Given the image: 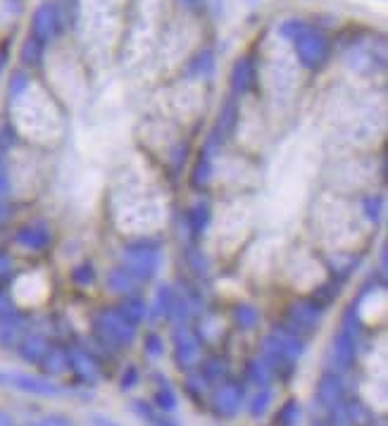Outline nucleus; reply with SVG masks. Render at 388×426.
I'll return each mask as SVG.
<instances>
[{
	"mask_svg": "<svg viewBox=\"0 0 388 426\" xmlns=\"http://www.w3.org/2000/svg\"><path fill=\"white\" fill-rule=\"evenodd\" d=\"M222 322L217 320V317H205V320L200 322V331L195 336L203 338V341H215L217 336L222 334Z\"/></svg>",
	"mask_w": 388,
	"mask_h": 426,
	"instance_id": "39",
	"label": "nucleus"
},
{
	"mask_svg": "<svg viewBox=\"0 0 388 426\" xmlns=\"http://www.w3.org/2000/svg\"><path fill=\"white\" fill-rule=\"evenodd\" d=\"M329 412V424L331 426H350V419H348V412H345V403L336 405V408L326 410Z\"/></svg>",
	"mask_w": 388,
	"mask_h": 426,
	"instance_id": "46",
	"label": "nucleus"
},
{
	"mask_svg": "<svg viewBox=\"0 0 388 426\" xmlns=\"http://www.w3.org/2000/svg\"><path fill=\"white\" fill-rule=\"evenodd\" d=\"M41 367L48 376H63L67 371L72 369V362H70V350L67 348H60V346H48L43 360L38 362Z\"/></svg>",
	"mask_w": 388,
	"mask_h": 426,
	"instance_id": "16",
	"label": "nucleus"
},
{
	"mask_svg": "<svg viewBox=\"0 0 388 426\" xmlns=\"http://www.w3.org/2000/svg\"><path fill=\"white\" fill-rule=\"evenodd\" d=\"M119 312L124 315L129 322H134L136 327H139L141 322L148 320V305H146V300H143V297H139V295H134V293H129L124 297V302H122Z\"/></svg>",
	"mask_w": 388,
	"mask_h": 426,
	"instance_id": "25",
	"label": "nucleus"
},
{
	"mask_svg": "<svg viewBox=\"0 0 388 426\" xmlns=\"http://www.w3.org/2000/svg\"><path fill=\"white\" fill-rule=\"evenodd\" d=\"M36 426H72V419L65 415H45Z\"/></svg>",
	"mask_w": 388,
	"mask_h": 426,
	"instance_id": "47",
	"label": "nucleus"
},
{
	"mask_svg": "<svg viewBox=\"0 0 388 426\" xmlns=\"http://www.w3.org/2000/svg\"><path fill=\"white\" fill-rule=\"evenodd\" d=\"M303 26H305L303 19H286V22L279 26V33H281L286 40H293L298 33L303 31Z\"/></svg>",
	"mask_w": 388,
	"mask_h": 426,
	"instance_id": "44",
	"label": "nucleus"
},
{
	"mask_svg": "<svg viewBox=\"0 0 388 426\" xmlns=\"http://www.w3.org/2000/svg\"><path fill=\"white\" fill-rule=\"evenodd\" d=\"M186 222H188V226L193 229L195 234L205 231V226H208V222H210V207H208V202H203V200L195 202V205L188 209Z\"/></svg>",
	"mask_w": 388,
	"mask_h": 426,
	"instance_id": "35",
	"label": "nucleus"
},
{
	"mask_svg": "<svg viewBox=\"0 0 388 426\" xmlns=\"http://www.w3.org/2000/svg\"><path fill=\"white\" fill-rule=\"evenodd\" d=\"M5 62H8V53L0 50V74H3V70H5Z\"/></svg>",
	"mask_w": 388,
	"mask_h": 426,
	"instance_id": "56",
	"label": "nucleus"
},
{
	"mask_svg": "<svg viewBox=\"0 0 388 426\" xmlns=\"http://www.w3.org/2000/svg\"><path fill=\"white\" fill-rule=\"evenodd\" d=\"M24 426H36V424H24Z\"/></svg>",
	"mask_w": 388,
	"mask_h": 426,
	"instance_id": "58",
	"label": "nucleus"
},
{
	"mask_svg": "<svg viewBox=\"0 0 388 426\" xmlns=\"http://www.w3.org/2000/svg\"><path fill=\"white\" fill-rule=\"evenodd\" d=\"M139 381H141L139 369H136L134 364H129V367L124 369V374H122V378H119V388L122 390H131V388L139 386Z\"/></svg>",
	"mask_w": 388,
	"mask_h": 426,
	"instance_id": "45",
	"label": "nucleus"
},
{
	"mask_svg": "<svg viewBox=\"0 0 388 426\" xmlns=\"http://www.w3.org/2000/svg\"><path fill=\"white\" fill-rule=\"evenodd\" d=\"M250 209L241 202H231L229 207H224L220 222H217V241L222 248L234 250L238 243L243 241V236L250 231Z\"/></svg>",
	"mask_w": 388,
	"mask_h": 426,
	"instance_id": "3",
	"label": "nucleus"
},
{
	"mask_svg": "<svg viewBox=\"0 0 388 426\" xmlns=\"http://www.w3.org/2000/svg\"><path fill=\"white\" fill-rule=\"evenodd\" d=\"M8 212H10V207H8V198H3V195H0V224H3V222L8 219Z\"/></svg>",
	"mask_w": 388,
	"mask_h": 426,
	"instance_id": "53",
	"label": "nucleus"
},
{
	"mask_svg": "<svg viewBox=\"0 0 388 426\" xmlns=\"http://www.w3.org/2000/svg\"><path fill=\"white\" fill-rule=\"evenodd\" d=\"M200 374L208 378V381H222L224 374H227V360L222 357H210V360L203 362Z\"/></svg>",
	"mask_w": 388,
	"mask_h": 426,
	"instance_id": "37",
	"label": "nucleus"
},
{
	"mask_svg": "<svg viewBox=\"0 0 388 426\" xmlns=\"http://www.w3.org/2000/svg\"><path fill=\"white\" fill-rule=\"evenodd\" d=\"M190 265H193L195 274H208V269H210V262L203 258V253H193V255H190Z\"/></svg>",
	"mask_w": 388,
	"mask_h": 426,
	"instance_id": "48",
	"label": "nucleus"
},
{
	"mask_svg": "<svg viewBox=\"0 0 388 426\" xmlns=\"http://www.w3.org/2000/svg\"><path fill=\"white\" fill-rule=\"evenodd\" d=\"M122 262H124L126 272L134 276V281H148L160 272L162 253L158 248H136L126 250Z\"/></svg>",
	"mask_w": 388,
	"mask_h": 426,
	"instance_id": "6",
	"label": "nucleus"
},
{
	"mask_svg": "<svg viewBox=\"0 0 388 426\" xmlns=\"http://www.w3.org/2000/svg\"><path fill=\"white\" fill-rule=\"evenodd\" d=\"M10 312H15V310H12V302L5 295H0V320H3V317H8Z\"/></svg>",
	"mask_w": 388,
	"mask_h": 426,
	"instance_id": "51",
	"label": "nucleus"
},
{
	"mask_svg": "<svg viewBox=\"0 0 388 426\" xmlns=\"http://www.w3.org/2000/svg\"><path fill=\"white\" fill-rule=\"evenodd\" d=\"M217 70V62H215V53L212 50H200L198 55L188 62V70L186 74L190 79H198V81H205L215 74Z\"/></svg>",
	"mask_w": 388,
	"mask_h": 426,
	"instance_id": "22",
	"label": "nucleus"
},
{
	"mask_svg": "<svg viewBox=\"0 0 388 426\" xmlns=\"http://www.w3.org/2000/svg\"><path fill=\"white\" fill-rule=\"evenodd\" d=\"M262 357L267 362H271L274 367H279V364H284V346H281V338H279V334L274 331V334L264 336L262 338Z\"/></svg>",
	"mask_w": 388,
	"mask_h": 426,
	"instance_id": "31",
	"label": "nucleus"
},
{
	"mask_svg": "<svg viewBox=\"0 0 388 426\" xmlns=\"http://www.w3.org/2000/svg\"><path fill=\"white\" fill-rule=\"evenodd\" d=\"M324 310L317 300H298L289 310V331L301 336L303 331H315L322 322Z\"/></svg>",
	"mask_w": 388,
	"mask_h": 426,
	"instance_id": "9",
	"label": "nucleus"
},
{
	"mask_svg": "<svg viewBox=\"0 0 388 426\" xmlns=\"http://www.w3.org/2000/svg\"><path fill=\"white\" fill-rule=\"evenodd\" d=\"M43 48L45 43H41L38 38L29 36L22 43V50H19V60H22V65L26 67H36L41 65V60H43Z\"/></svg>",
	"mask_w": 388,
	"mask_h": 426,
	"instance_id": "32",
	"label": "nucleus"
},
{
	"mask_svg": "<svg viewBox=\"0 0 388 426\" xmlns=\"http://www.w3.org/2000/svg\"><path fill=\"white\" fill-rule=\"evenodd\" d=\"M274 374H276V367L264 360V357H253V360L248 362V378L257 388L269 386V383L274 381Z\"/></svg>",
	"mask_w": 388,
	"mask_h": 426,
	"instance_id": "23",
	"label": "nucleus"
},
{
	"mask_svg": "<svg viewBox=\"0 0 388 426\" xmlns=\"http://www.w3.org/2000/svg\"><path fill=\"white\" fill-rule=\"evenodd\" d=\"M48 290H50V283H48L45 274L26 272L22 276H17L15 286H12V295H15L17 305L33 307V305H41V302L45 300Z\"/></svg>",
	"mask_w": 388,
	"mask_h": 426,
	"instance_id": "7",
	"label": "nucleus"
},
{
	"mask_svg": "<svg viewBox=\"0 0 388 426\" xmlns=\"http://www.w3.org/2000/svg\"><path fill=\"white\" fill-rule=\"evenodd\" d=\"M174 297H176V293L172 290V286H160L158 293H155L153 305L148 307V317H151V320L169 317V310H172V305H174Z\"/></svg>",
	"mask_w": 388,
	"mask_h": 426,
	"instance_id": "24",
	"label": "nucleus"
},
{
	"mask_svg": "<svg viewBox=\"0 0 388 426\" xmlns=\"http://www.w3.org/2000/svg\"><path fill=\"white\" fill-rule=\"evenodd\" d=\"M72 279L74 283H79V286H91V283L95 281V272H93V265H88V262H84V265H79L77 269L72 272Z\"/></svg>",
	"mask_w": 388,
	"mask_h": 426,
	"instance_id": "41",
	"label": "nucleus"
},
{
	"mask_svg": "<svg viewBox=\"0 0 388 426\" xmlns=\"http://www.w3.org/2000/svg\"><path fill=\"white\" fill-rule=\"evenodd\" d=\"M246 403V388L236 381H222L212 393V405L222 417H236Z\"/></svg>",
	"mask_w": 388,
	"mask_h": 426,
	"instance_id": "11",
	"label": "nucleus"
},
{
	"mask_svg": "<svg viewBox=\"0 0 388 426\" xmlns=\"http://www.w3.org/2000/svg\"><path fill=\"white\" fill-rule=\"evenodd\" d=\"M153 424H158V426H179V424L174 422V419H167V417H158Z\"/></svg>",
	"mask_w": 388,
	"mask_h": 426,
	"instance_id": "55",
	"label": "nucleus"
},
{
	"mask_svg": "<svg viewBox=\"0 0 388 426\" xmlns=\"http://www.w3.org/2000/svg\"><path fill=\"white\" fill-rule=\"evenodd\" d=\"M0 426H17V424H15V419H12L10 412L0 410Z\"/></svg>",
	"mask_w": 388,
	"mask_h": 426,
	"instance_id": "54",
	"label": "nucleus"
},
{
	"mask_svg": "<svg viewBox=\"0 0 388 426\" xmlns=\"http://www.w3.org/2000/svg\"><path fill=\"white\" fill-rule=\"evenodd\" d=\"M12 269V260L5 253H0V276H5Z\"/></svg>",
	"mask_w": 388,
	"mask_h": 426,
	"instance_id": "52",
	"label": "nucleus"
},
{
	"mask_svg": "<svg viewBox=\"0 0 388 426\" xmlns=\"http://www.w3.org/2000/svg\"><path fill=\"white\" fill-rule=\"evenodd\" d=\"M22 336H24L22 320H19L15 312H10L8 317H3V320H0V346H3V348L19 346Z\"/></svg>",
	"mask_w": 388,
	"mask_h": 426,
	"instance_id": "21",
	"label": "nucleus"
},
{
	"mask_svg": "<svg viewBox=\"0 0 388 426\" xmlns=\"http://www.w3.org/2000/svg\"><path fill=\"white\" fill-rule=\"evenodd\" d=\"M105 283H107V290H112V293H117V295H129V293H131V290H134V286H136L134 276L129 274L124 267H119V269H112V272H107Z\"/></svg>",
	"mask_w": 388,
	"mask_h": 426,
	"instance_id": "26",
	"label": "nucleus"
},
{
	"mask_svg": "<svg viewBox=\"0 0 388 426\" xmlns=\"http://www.w3.org/2000/svg\"><path fill=\"white\" fill-rule=\"evenodd\" d=\"M312 426H324L322 422H315V424H312Z\"/></svg>",
	"mask_w": 388,
	"mask_h": 426,
	"instance_id": "57",
	"label": "nucleus"
},
{
	"mask_svg": "<svg viewBox=\"0 0 388 426\" xmlns=\"http://www.w3.org/2000/svg\"><path fill=\"white\" fill-rule=\"evenodd\" d=\"M91 424L93 426H119L117 422H112V419H107L103 415H91Z\"/></svg>",
	"mask_w": 388,
	"mask_h": 426,
	"instance_id": "50",
	"label": "nucleus"
},
{
	"mask_svg": "<svg viewBox=\"0 0 388 426\" xmlns=\"http://www.w3.org/2000/svg\"><path fill=\"white\" fill-rule=\"evenodd\" d=\"M131 412L139 419H143V422H148V424H153L155 419H158V415H155V408L151 403H146V400H134L131 403Z\"/></svg>",
	"mask_w": 388,
	"mask_h": 426,
	"instance_id": "42",
	"label": "nucleus"
},
{
	"mask_svg": "<svg viewBox=\"0 0 388 426\" xmlns=\"http://www.w3.org/2000/svg\"><path fill=\"white\" fill-rule=\"evenodd\" d=\"M53 241V231L45 222H31V224L22 226L17 231V246L29 250V253H38L45 250Z\"/></svg>",
	"mask_w": 388,
	"mask_h": 426,
	"instance_id": "15",
	"label": "nucleus"
},
{
	"mask_svg": "<svg viewBox=\"0 0 388 426\" xmlns=\"http://www.w3.org/2000/svg\"><path fill=\"white\" fill-rule=\"evenodd\" d=\"M345 412H348L350 426H367L372 422L374 412L370 410V405H365L362 400H350L345 403Z\"/></svg>",
	"mask_w": 388,
	"mask_h": 426,
	"instance_id": "34",
	"label": "nucleus"
},
{
	"mask_svg": "<svg viewBox=\"0 0 388 426\" xmlns=\"http://www.w3.org/2000/svg\"><path fill=\"white\" fill-rule=\"evenodd\" d=\"M63 29V17H60L58 8L53 3H43L33 10L31 17V36L38 38L41 43H48L53 40Z\"/></svg>",
	"mask_w": 388,
	"mask_h": 426,
	"instance_id": "10",
	"label": "nucleus"
},
{
	"mask_svg": "<svg viewBox=\"0 0 388 426\" xmlns=\"http://www.w3.org/2000/svg\"><path fill=\"white\" fill-rule=\"evenodd\" d=\"M70 362H72V369L77 371V376L84 383H88V386H93V383L100 378L98 362H95L86 350H70Z\"/></svg>",
	"mask_w": 388,
	"mask_h": 426,
	"instance_id": "17",
	"label": "nucleus"
},
{
	"mask_svg": "<svg viewBox=\"0 0 388 426\" xmlns=\"http://www.w3.org/2000/svg\"><path fill=\"white\" fill-rule=\"evenodd\" d=\"M29 86H31L29 74H26V72H15V74H12V79H10V98L15 100L17 96H22Z\"/></svg>",
	"mask_w": 388,
	"mask_h": 426,
	"instance_id": "40",
	"label": "nucleus"
},
{
	"mask_svg": "<svg viewBox=\"0 0 388 426\" xmlns=\"http://www.w3.org/2000/svg\"><path fill=\"white\" fill-rule=\"evenodd\" d=\"M345 398V386L343 378L336 374V371L326 369L317 381V400L324 410H331L336 405H341Z\"/></svg>",
	"mask_w": 388,
	"mask_h": 426,
	"instance_id": "14",
	"label": "nucleus"
},
{
	"mask_svg": "<svg viewBox=\"0 0 388 426\" xmlns=\"http://www.w3.org/2000/svg\"><path fill=\"white\" fill-rule=\"evenodd\" d=\"M303 422V405L298 398H291L286 400L276 412V424L279 426H298Z\"/></svg>",
	"mask_w": 388,
	"mask_h": 426,
	"instance_id": "28",
	"label": "nucleus"
},
{
	"mask_svg": "<svg viewBox=\"0 0 388 426\" xmlns=\"http://www.w3.org/2000/svg\"><path fill=\"white\" fill-rule=\"evenodd\" d=\"M95 329L103 336V341L112 343V346H134L136 336H139V329H136L134 322H129L119 310H107L98 317L95 322Z\"/></svg>",
	"mask_w": 388,
	"mask_h": 426,
	"instance_id": "5",
	"label": "nucleus"
},
{
	"mask_svg": "<svg viewBox=\"0 0 388 426\" xmlns=\"http://www.w3.org/2000/svg\"><path fill=\"white\" fill-rule=\"evenodd\" d=\"M236 121H238V105H236V100L234 98H229L227 100V105L222 107V112H220V124H217V129H215V133L217 136H227V133L234 129L236 126Z\"/></svg>",
	"mask_w": 388,
	"mask_h": 426,
	"instance_id": "33",
	"label": "nucleus"
},
{
	"mask_svg": "<svg viewBox=\"0 0 388 426\" xmlns=\"http://www.w3.org/2000/svg\"><path fill=\"white\" fill-rule=\"evenodd\" d=\"M289 272L296 276V286L305 288V276H310L312 283H319L322 279V267H319V262L315 258H310V255H296L293 262H291Z\"/></svg>",
	"mask_w": 388,
	"mask_h": 426,
	"instance_id": "18",
	"label": "nucleus"
},
{
	"mask_svg": "<svg viewBox=\"0 0 388 426\" xmlns=\"http://www.w3.org/2000/svg\"><path fill=\"white\" fill-rule=\"evenodd\" d=\"M329 357H331L333 367H338L343 371L350 369L352 362H355V357H357V336L350 334L348 329H341L336 336H333Z\"/></svg>",
	"mask_w": 388,
	"mask_h": 426,
	"instance_id": "13",
	"label": "nucleus"
},
{
	"mask_svg": "<svg viewBox=\"0 0 388 426\" xmlns=\"http://www.w3.org/2000/svg\"><path fill=\"white\" fill-rule=\"evenodd\" d=\"M179 5L188 12H203L205 10V0H179Z\"/></svg>",
	"mask_w": 388,
	"mask_h": 426,
	"instance_id": "49",
	"label": "nucleus"
},
{
	"mask_svg": "<svg viewBox=\"0 0 388 426\" xmlns=\"http://www.w3.org/2000/svg\"><path fill=\"white\" fill-rule=\"evenodd\" d=\"M234 322L241 331H255L262 322V312L255 305H238L234 310Z\"/></svg>",
	"mask_w": 388,
	"mask_h": 426,
	"instance_id": "27",
	"label": "nucleus"
},
{
	"mask_svg": "<svg viewBox=\"0 0 388 426\" xmlns=\"http://www.w3.org/2000/svg\"><path fill=\"white\" fill-rule=\"evenodd\" d=\"M315 222L322 241L333 253H350V248H355V239L362 234L357 212L336 195H324L317 202Z\"/></svg>",
	"mask_w": 388,
	"mask_h": 426,
	"instance_id": "2",
	"label": "nucleus"
},
{
	"mask_svg": "<svg viewBox=\"0 0 388 426\" xmlns=\"http://www.w3.org/2000/svg\"><path fill=\"white\" fill-rule=\"evenodd\" d=\"M271 403H274V393H271V388H269V386L257 388V393H255L253 398H250V403H248V412H250V417H255V419L264 417V415H267V412H269Z\"/></svg>",
	"mask_w": 388,
	"mask_h": 426,
	"instance_id": "30",
	"label": "nucleus"
},
{
	"mask_svg": "<svg viewBox=\"0 0 388 426\" xmlns=\"http://www.w3.org/2000/svg\"><path fill=\"white\" fill-rule=\"evenodd\" d=\"M208 378L200 374V371H195V374H188V378H186V386H188V393L190 395H203L205 393V388H208Z\"/></svg>",
	"mask_w": 388,
	"mask_h": 426,
	"instance_id": "43",
	"label": "nucleus"
},
{
	"mask_svg": "<svg viewBox=\"0 0 388 426\" xmlns=\"http://www.w3.org/2000/svg\"><path fill=\"white\" fill-rule=\"evenodd\" d=\"M141 174L126 172L119 179L117 191H114L112 205H114V219L122 231L129 234H151L155 229L162 226V222L167 219L165 205L155 193H151L139 179Z\"/></svg>",
	"mask_w": 388,
	"mask_h": 426,
	"instance_id": "1",
	"label": "nucleus"
},
{
	"mask_svg": "<svg viewBox=\"0 0 388 426\" xmlns=\"http://www.w3.org/2000/svg\"><path fill=\"white\" fill-rule=\"evenodd\" d=\"M360 214H365L367 222H379L381 214H384V198L381 195H367V198L360 202Z\"/></svg>",
	"mask_w": 388,
	"mask_h": 426,
	"instance_id": "36",
	"label": "nucleus"
},
{
	"mask_svg": "<svg viewBox=\"0 0 388 426\" xmlns=\"http://www.w3.org/2000/svg\"><path fill=\"white\" fill-rule=\"evenodd\" d=\"M17 348H19V357H22L26 364H38L48 350V341L45 336L41 334H29V336H22Z\"/></svg>",
	"mask_w": 388,
	"mask_h": 426,
	"instance_id": "19",
	"label": "nucleus"
},
{
	"mask_svg": "<svg viewBox=\"0 0 388 426\" xmlns=\"http://www.w3.org/2000/svg\"><path fill=\"white\" fill-rule=\"evenodd\" d=\"M253 81H255V67H253V62H250L248 58L236 60V65L231 67V89H234V93H246V91H250Z\"/></svg>",
	"mask_w": 388,
	"mask_h": 426,
	"instance_id": "20",
	"label": "nucleus"
},
{
	"mask_svg": "<svg viewBox=\"0 0 388 426\" xmlns=\"http://www.w3.org/2000/svg\"><path fill=\"white\" fill-rule=\"evenodd\" d=\"M155 408H160L162 412H174L179 408V395H176V390L169 386L167 378H160V386L155 390Z\"/></svg>",
	"mask_w": 388,
	"mask_h": 426,
	"instance_id": "29",
	"label": "nucleus"
},
{
	"mask_svg": "<svg viewBox=\"0 0 388 426\" xmlns=\"http://www.w3.org/2000/svg\"><path fill=\"white\" fill-rule=\"evenodd\" d=\"M143 350H146L148 357H155V360H158V357L165 355L167 343L158 331H151V334H146V338H143Z\"/></svg>",
	"mask_w": 388,
	"mask_h": 426,
	"instance_id": "38",
	"label": "nucleus"
},
{
	"mask_svg": "<svg viewBox=\"0 0 388 426\" xmlns=\"http://www.w3.org/2000/svg\"><path fill=\"white\" fill-rule=\"evenodd\" d=\"M174 343V360L179 364V369H190L193 364L200 360V338L190 331L186 324H179L172 334Z\"/></svg>",
	"mask_w": 388,
	"mask_h": 426,
	"instance_id": "8",
	"label": "nucleus"
},
{
	"mask_svg": "<svg viewBox=\"0 0 388 426\" xmlns=\"http://www.w3.org/2000/svg\"><path fill=\"white\" fill-rule=\"evenodd\" d=\"M5 383H10V386L17 388V390H24V393L43 395V398H53V395L63 393V388H60L58 383H53L50 378L33 376V374H22V371H12V374H5Z\"/></svg>",
	"mask_w": 388,
	"mask_h": 426,
	"instance_id": "12",
	"label": "nucleus"
},
{
	"mask_svg": "<svg viewBox=\"0 0 388 426\" xmlns=\"http://www.w3.org/2000/svg\"><path fill=\"white\" fill-rule=\"evenodd\" d=\"M296 45V58L305 70H317L324 65L326 55H329V43L322 31L312 29L310 24L303 26V31L291 40Z\"/></svg>",
	"mask_w": 388,
	"mask_h": 426,
	"instance_id": "4",
	"label": "nucleus"
}]
</instances>
